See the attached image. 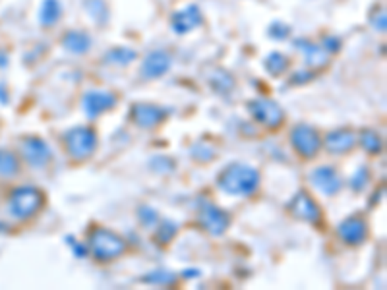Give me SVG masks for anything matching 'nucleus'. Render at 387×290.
<instances>
[{
	"label": "nucleus",
	"mask_w": 387,
	"mask_h": 290,
	"mask_svg": "<svg viewBox=\"0 0 387 290\" xmlns=\"http://www.w3.org/2000/svg\"><path fill=\"white\" fill-rule=\"evenodd\" d=\"M178 233V225L175 223V221H163L161 225L157 226V233H155V242L157 244H161V246H165V244H169L175 236H177Z\"/></svg>",
	"instance_id": "a878e982"
},
{
	"label": "nucleus",
	"mask_w": 387,
	"mask_h": 290,
	"mask_svg": "<svg viewBox=\"0 0 387 290\" xmlns=\"http://www.w3.org/2000/svg\"><path fill=\"white\" fill-rule=\"evenodd\" d=\"M198 223L211 236H221L231 226V215L225 209L217 207L215 203H203L198 213Z\"/></svg>",
	"instance_id": "0eeeda50"
},
{
	"label": "nucleus",
	"mask_w": 387,
	"mask_h": 290,
	"mask_svg": "<svg viewBox=\"0 0 387 290\" xmlns=\"http://www.w3.org/2000/svg\"><path fill=\"white\" fill-rule=\"evenodd\" d=\"M356 141L358 137L353 130L348 128H341V130H333L325 136V149L333 155H347L355 149Z\"/></svg>",
	"instance_id": "dca6fc26"
},
{
	"label": "nucleus",
	"mask_w": 387,
	"mask_h": 290,
	"mask_svg": "<svg viewBox=\"0 0 387 290\" xmlns=\"http://www.w3.org/2000/svg\"><path fill=\"white\" fill-rule=\"evenodd\" d=\"M290 145L302 159H314L322 149V137L310 124H297L290 130Z\"/></svg>",
	"instance_id": "39448f33"
},
{
	"label": "nucleus",
	"mask_w": 387,
	"mask_h": 290,
	"mask_svg": "<svg viewBox=\"0 0 387 290\" xmlns=\"http://www.w3.org/2000/svg\"><path fill=\"white\" fill-rule=\"evenodd\" d=\"M198 275H200L198 269H186L184 271V277H188V279H190V277H198Z\"/></svg>",
	"instance_id": "e433bc0d"
},
{
	"label": "nucleus",
	"mask_w": 387,
	"mask_h": 290,
	"mask_svg": "<svg viewBox=\"0 0 387 290\" xmlns=\"http://www.w3.org/2000/svg\"><path fill=\"white\" fill-rule=\"evenodd\" d=\"M81 106L89 120H95L97 116L109 113L116 106V95L105 89H91L86 91V95L81 99Z\"/></svg>",
	"instance_id": "6e6552de"
},
{
	"label": "nucleus",
	"mask_w": 387,
	"mask_h": 290,
	"mask_svg": "<svg viewBox=\"0 0 387 290\" xmlns=\"http://www.w3.org/2000/svg\"><path fill=\"white\" fill-rule=\"evenodd\" d=\"M190 155H192L194 159H198V161H211V159H215V151H213L211 145H194Z\"/></svg>",
	"instance_id": "7c9ffc66"
},
{
	"label": "nucleus",
	"mask_w": 387,
	"mask_h": 290,
	"mask_svg": "<svg viewBox=\"0 0 387 290\" xmlns=\"http://www.w3.org/2000/svg\"><path fill=\"white\" fill-rule=\"evenodd\" d=\"M170 66H172V58L167 50H151L142 62V78L144 80H157L163 78L165 74L169 72Z\"/></svg>",
	"instance_id": "2eb2a0df"
},
{
	"label": "nucleus",
	"mask_w": 387,
	"mask_h": 290,
	"mask_svg": "<svg viewBox=\"0 0 387 290\" xmlns=\"http://www.w3.org/2000/svg\"><path fill=\"white\" fill-rule=\"evenodd\" d=\"M137 219H140V223L147 228V226H154L157 225V221H159V215H157V211L154 207H147V205H142L140 209H137Z\"/></svg>",
	"instance_id": "c756f323"
},
{
	"label": "nucleus",
	"mask_w": 387,
	"mask_h": 290,
	"mask_svg": "<svg viewBox=\"0 0 387 290\" xmlns=\"http://www.w3.org/2000/svg\"><path fill=\"white\" fill-rule=\"evenodd\" d=\"M208 81H210L211 88L215 89L217 93H223V95L231 93L234 89V78L226 70H211Z\"/></svg>",
	"instance_id": "aec40b11"
},
{
	"label": "nucleus",
	"mask_w": 387,
	"mask_h": 290,
	"mask_svg": "<svg viewBox=\"0 0 387 290\" xmlns=\"http://www.w3.org/2000/svg\"><path fill=\"white\" fill-rule=\"evenodd\" d=\"M89 254L97 261H113L126 251V240L105 226H95L88 236Z\"/></svg>",
	"instance_id": "f03ea898"
},
{
	"label": "nucleus",
	"mask_w": 387,
	"mask_h": 290,
	"mask_svg": "<svg viewBox=\"0 0 387 290\" xmlns=\"http://www.w3.org/2000/svg\"><path fill=\"white\" fill-rule=\"evenodd\" d=\"M287 209L294 219L304 221V223H312L318 225L322 221V209L320 205L315 203V200L308 192H299L289 203H287Z\"/></svg>",
	"instance_id": "1a4fd4ad"
},
{
	"label": "nucleus",
	"mask_w": 387,
	"mask_h": 290,
	"mask_svg": "<svg viewBox=\"0 0 387 290\" xmlns=\"http://www.w3.org/2000/svg\"><path fill=\"white\" fill-rule=\"evenodd\" d=\"M252 118L269 130H277L285 122V111L273 99H254L248 103Z\"/></svg>",
	"instance_id": "423d86ee"
},
{
	"label": "nucleus",
	"mask_w": 387,
	"mask_h": 290,
	"mask_svg": "<svg viewBox=\"0 0 387 290\" xmlns=\"http://www.w3.org/2000/svg\"><path fill=\"white\" fill-rule=\"evenodd\" d=\"M167 111L154 103H136L130 109V120L142 130H154L167 118Z\"/></svg>",
	"instance_id": "9d476101"
},
{
	"label": "nucleus",
	"mask_w": 387,
	"mask_h": 290,
	"mask_svg": "<svg viewBox=\"0 0 387 290\" xmlns=\"http://www.w3.org/2000/svg\"><path fill=\"white\" fill-rule=\"evenodd\" d=\"M22 153H24L25 161L29 163L32 167H35V169L47 167L50 159H53L50 147L41 137H25L24 141H22Z\"/></svg>",
	"instance_id": "f8f14e48"
},
{
	"label": "nucleus",
	"mask_w": 387,
	"mask_h": 290,
	"mask_svg": "<svg viewBox=\"0 0 387 290\" xmlns=\"http://www.w3.org/2000/svg\"><path fill=\"white\" fill-rule=\"evenodd\" d=\"M83 8L97 24L103 25L109 22V8H107L105 0H83Z\"/></svg>",
	"instance_id": "4be33fe9"
},
{
	"label": "nucleus",
	"mask_w": 387,
	"mask_h": 290,
	"mask_svg": "<svg viewBox=\"0 0 387 290\" xmlns=\"http://www.w3.org/2000/svg\"><path fill=\"white\" fill-rule=\"evenodd\" d=\"M217 186L229 195L248 198L259 188V172L244 163H231L219 172Z\"/></svg>",
	"instance_id": "f257e3e1"
},
{
	"label": "nucleus",
	"mask_w": 387,
	"mask_h": 290,
	"mask_svg": "<svg viewBox=\"0 0 387 290\" xmlns=\"http://www.w3.org/2000/svg\"><path fill=\"white\" fill-rule=\"evenodd\" d=\"M368 180H370V170L366 169V167H360V169H356L355 174L351 177L348 184H351V188H353L355 192H362L364 188L368 186Z\"/></svg>",
	"instance_id": "cd10ccee"
},
{
	"label": "nucleus",
	"mask_w": 387,
	"mask_h": 290,
	"mask_svg": "<svg viewBox=\"0 0 387 290\" xmlns=\"http://www.w3.org/2000/svg\"><path fill=\"white\" fill-rule=\"evenodd\" d=\"M137 57L136 50H132L128 47H116L111 48L105 55V62L114 66H128L130 62H134Z\"/></svg>",
	"instance_id": "412c9836"
},
{
	"label": "nucleus",
	"mask_w": 387,
	"mask_h": 290,
	"mask_svg": "<svg viewBox=\"0 0 387 290\" xmlns=\"http://www.w3.org/2000/svg\"><path fill=\"white\" fill-rule=\"evenodd\" d=\"M20 169L16 155L10 151H0V174L2 177H14Z\"/></svg>",
	"instance_id": "bb28decb"
},
{
	"label": "nucleus",
	"mask_w": 387,
	"mask_h": 290,
	"mask_svg": "<svg viewBox=\"0 0 387 290\" xmlns=\"http://www.w3.org/2000/svg\"><path fill=\"white\" fill-rule=\"evenodd\" d=\"M337 234L348 246H358L368 238V223L360 215H353L339 223Z\"/></svg>",
	"instance_id": "4468645a"
},
{
	"label": "nucleus",
	"mask_w": 387,
	"mask_h": 290,
	"mask_svg": "<svg viewBox=\"0 0 387 290\" xmlns=\"http://www.w3.org/2000/svg\"><path fill=\"white\" fill-rule=\"evenodd\" d=\"M60 18H62L60 0H43L39 10V24L43 27H53L60 22Z\"/></svg>",
	"instance_id": "6ab92c4d"
},
{
	"label": "nucleus",
	"mask_w": 387,
	"mask_h": 290,
	"mask_svg": "<svg viewBox=\"0 0 387 290\" xmlns=\"http://www.w3.org/2000/svg\"><path fill=\"white\" fill-rule=\"evenodd\" d=\"M374 27H376L378 32H386V12H383V10L378 12V16L374 20Z\"/></svg>",
	"instance_id": "c9c22d12"
},
{
	"label": "nucleus",
	"mask_w": 387,
	"mask_h": 290,
	"mask_svg": "<svg viewBox=\"0 0 387 290\" xmlns=\"http://www.w3.org/2000/svg\"><path fill=\"white\" fill-rule=\"evenodd\" d=\"M41 205H43V193L33 186L18 188L10 198V213L12 217L20 219V221L33 217L41 209Z\"/></svg>",
	"instance_id": "20e7f679"
},
{
	"label": "nucleus",
	"mask_w": 387,
	"mask_h": 290,
	"mask_svg": "<svg viewBox=\"0 0 387 290\" xmlns=\"http://www.w3.org/2000/svg\"><path fill=\"white\" fill-rule=\"evenodd\" d=\"M97 134L93 128L88 126H76L64 134L66 153L74 161H86L97 149Z\"/></svg>",
	"instance_id": "7ed1b4c3"
},
{
	"label": "nucleus",
	"mask_w": 387,
	"mask_h": 290,
	"mask_svg": "<svg viewBox=\"0 0 387 290\" xmlns=\"http://www.w3.org/2000/svg\"><path fill=\"white\" fill-rule=\"evenodd\" d=\"M264 66H266V70L271 76H281V74L287 72V68H289V58L285 57L283 53H269L266 58V62H264Z\"/></svg>",
	"instance_id": "b1692460"
},
{
	"label": "nucleus",
	"mask_w": 387,
	"mask_h": 290,
	"mask_svg": "<svg viewBox=\"0 0 387 290\" xmlns=\"http://www.w3.org/2000/svg\"><path fill=\"white\" fill-rule=\"evenodd\" d=\"M93 45L91 41V35L86 32H80V29H74V32H68L62 37V47L72 53V55H86L89 53V48Z\"/></svg>",
	"instance_id": "a211bd4d"
},
{
	"label": "nucleus",
	"mask_w": 387,
	"mask_h": 290,
	"mask_svg": "<svg viewBox=\"0 0 387 290\" xmlns=\"http://www.w3.org/2000/svg\"><path fill=\"white\" fill-rule=\"evenodd\" d=\"M330 55H333V53H339V48H341V41L337 39V37H325L323 39V43H320Z\"/></svg>",
	"instance_id": "72a5a7b5"
},
{
	"label": "nucleus",
	"mask_w": 387,
	"mask_h": 290,
	"mask_svg": "<svg viewBox=\"0 0 387 290\" xmlns=\"http://www.w3.org/2000/svg\"><path fill=\"white\" fill-rule=\"evenodd\" d=\"M294 47L302 50L304 55V62H306L310 68H323V66L330 64L331 55L318 43H312V41L306 39H299L294 41Z\"/></svg>",
	"instance_id": "f3484780"
},
{
	"label": "nucleus",
	"mask_w": 387,
	"mask_h": 290,
	"mask_svg": "<svg viewBox=\"0 0 387 290\" xmlns=\"http://www.w3.org/2000/svg\"><path fill=\"white\" fill-rule=\"evenodd\" d=\"M310 180L318 192H322L323 195H337L343 188V180L339 177V172L330 165L325 167H318L310 172Z\"/></svg>",
	"instance_id": "ddd939ff"
},
{
	"label": "nucleus",
	"mask_w": 387,
	"mask_h": 290,
	"mask_svg": "<svg viewBox=\"0 0 387 290\" xmlns=\"http://www.w3.org/2000/svg\"><path fill=\"white\" fill-rule=\"evenodd\" d=\"M203 24V14L198 4H188L182 10H178L172 14L170 27L177 35H186V33L198 29Z\"/></svg>",
	"instance_id": "9b49d317"
},
{
	"label": "nucleus",
	"mask_w": 387,
	"mask_h": 290,
	"mask_svg": "<svg viewBox=\"0 0 387 290\" xmlns=\"http://www.w3.org/2000/svg\"><path fill=\"white\" fill-rule=\"evenodd\" d=\"M178 279L177 273L172 271H167V269H157V271H151L142 277V281L147 282V284H159V286H170L175 284Z\"/></svg>",
	"instance_id": "393cba45"
},
{
	"label": "nucleus",
	"mask_w": 387,
	"mask_h": 290,
	"mask_svg": "<svg viewBox=\"0 0 387 290\" xmlns=\"http://www.w3.org/2000/svg\"><path fill=\"white\" fill-rule=\"evenodd\" d=\"M312 78H314V74H306V70H304V72L300 70V72L290 80V83H306V81H310Z\"/></svg>",
	"instance_id": "f704fd0d"
},
{
	"label": "nucleus",
	"mask_w": 387,
	"mask_h": 290,
	"mask_svg": "<svg viewBox=\"0 0 387 290\" xmlns=\"http://www.w3.org/2000/svg\"><path fill=\"white\" fill-rule=\"evenodd\" d=\"M358 141L362 145L364 151H368V153L372 155L381 153V149H383V139H381V136H379L376 130H362Z\"/></svg>",
	"instance_id": "5701e85b"
},
{
	"label": "nucleus",
	"mask_w": 387,
	"mask_h": 290,
	"mask_svg": "<svg viewBox=\"0 0 387 290\" xmlns=\"http://www.w3.org/2000/svg\"><path fill=\"white\" fill-rule=\"evenodd\" d=\"M269 33V37L275 41H285L290 35V27L287 24H281V22H275L271 24V27L267 29Z\"/></svg>",
	"instance_id": "2f4dec72"
},
{
	"label": "nucleus",
	"mask_w": 387,
	"mask_h": 290,
	"mask_svg": "<svg viewBox=\"0 0 387 290\" xmlns=\"http://www.w3.org/2000/svg\"><path fill=\"white\" fill-rule=\"evenodd\" d=\"M66 240H68V246H72L74 256H76V258L81 259V258H86V256L89 254V248L86 242H83V244H81V242H76L74 240V236H68Z\"/></svg>",
	"instance_id": "473e14b6"
},
{
	"label": "nucleus",
	"mask_w": 387,
	"mask_h": 290,
	"mask_svg": "<svg viewBox=\"0 0 387 290\" xmlns=\"http://www.w3.org/2000/svg\"><path fill=\"white\" fill-rule=\"evenodd\" d=\"M149 169L155 170V172H159V174H169L175 170V161L169 159V157H154L151 163H149Z\"/></svg>",
	"instance_id": "c85d7f7f"
}]
</instances>
